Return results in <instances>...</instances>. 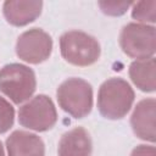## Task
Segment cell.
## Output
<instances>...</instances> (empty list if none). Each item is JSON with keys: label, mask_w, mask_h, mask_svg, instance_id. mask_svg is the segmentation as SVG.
<instances>
[{"label": "cell", "mask_w": 156, "mask_h": 156, "mask_svg": "<svg viewBox=\"0 0 156 156\" xmlns=\"http://www.w3.org/2000/svg\"><path fill=\"white\" fill-rule=\"evenodd\" d=\"M62 57L71 65L87 67L95 63L100 57L99 41L82 30H68L60 38Z\"/></svg>", "instance_id": "7a4b0ae2"}, {"label": "cell", "mask_w": 156, "mask_h": 156, "mask_svg": "<svg viewBox=\"0 0 156 156\" xmlns=\"http://www.w3.org/2000/svg\"><path fill=\"white\" fill-rule=\"evenodd\" d=\"M43 9V2L39 0H9L4 2V16L6 21L17 27L26 26L37 20Z\"/></svg>", "instance_id": "9c48e42d"}, {"label": "cell", "mask_w": 156, "mask_h": 156, "mask_svg": "<svg viewBox=\"0 0 156 156\" xmlns=\"http://www.w3.org/2000/svg\"><path fill=\"white\" fill-rule=\"evenodd\" d=\"M0 156H5V151H4V146L1 144V141H0Z\"/></svg>", "instance_id": "e0dca14e"}, {"label": "cell", "mask_w": 156, "mask_h": 156, "mask_svg": "<svg viewBox=\"0 0 156 156\" xmlns=\"http://www.w3.org/2000/svg\"><path fill=\"white\" fill-rule=\"evenodd\" d=\"M132 1H110V0H102L99 1L100 10L107 15V16H121L127 12V10L133 5Z\"/></svg>", "instance_id": "9a60e30c"}, {"label": "cell", "mask_w": 156, "mask_h": 156, "mask_svg": "<svg viewBox=\"0 0 156 156\" xmlns=\"http://www.w3.org/2000/svg\"><path fill=\"white\" fill-rule=\"evenodd\" d=\"M119 44L126 55L136 60L154 57L156 51V29L144 23H128L119 35Z\"/></svg>", "instance_id": "5b68a950"}, {"label": "cell", "mask_w": 156, "mask_h": 156, "mask_svg": "<svg viewBox=\"0 0 156 156\" xmlns=\"http://www.w3.org/2000/svg\"><path fill=\"white\" fill-rule=\"evenodd\" d=\"M60 107L74 118L88 116L93 107L91 85L82 78H68L57 89Z\"/></svg>", "instance_id": "277c9868"}, {"label": "cell", "mask_w": 156, "mask_h": 156, "mask_svg": "<svg viewBox=\"0 0 156 156\" xmlns=\"http://www.w3.org/2000/svg\"><path fill=\"white\" fill-rule=\"evenodd\" d=\"M130 126L134 134L150 143L156 140V100L154 98L139 101L132 113Z\"/></svg>", "instance_id": "ba28073f"}, {"label": "cell", "mask_w": 156, "mask_h": 156, "mask_svg": "<svg viewBox=\"0 0 156 156\" xmlns=\"http://www.w3.org/2000/svg\"><path fill=\"white\" fill-rule=\"evenodd\" d=\"M7 156H44L43 140L29 132L15 130L6 139Z\"/></svg>", "instance_id": "30bf717a"}, {"label": "cell", "mask_w": 156, "mask_h": 156, "mask_svg": "<svg viewBox=\"0 0 156 156\" xmlns=\"http://www.w3.org/2000/svg\"><path fill=\"white\" fill-rule=\"evenodd\" d=\"M129 77L138 89L152 93L156 89V61L154 57L135 60L129 67Z\"/></svg>", "instance_id": "7c38bea8"}, {"label": "cell", "mask_w": 156, "mask_h": 156, "mask_svg": "<svg viewBox=\"0 0 156 156\" xmlns=\"http://www.w3.org/2000/svg\"><path fill=\"white\" fill-rule=\"evenodd\" d=\"M57 121L54 102L46 95H37L23 104L18 110V122L24 128L45 132L51 129Z\"/></svg>", "instance_id": "8992f818"}, {"label": "cell", "mask_w": 156, "mask_h": 156, "mask_svg": "<svg viewBox=\"0 0 156 156\" xmlns=\"http://www.w3.org/2000/svg\"><path fill=\"white\" fill-rule=\"evenodd\" d=\"M91 139L89 133L77 127L65 133L58 143V156H90L91 155Z\"/></svg>", "instance_id": "8fae6325"}, {"label": "cell", "mask_w": 156, "mask_h": 156, "mask_svg": "<svg viewBox=\"0 0 156 156\" xmlns=\"http://www.w3.org/2000/svg\"><path fill=\"white\" fill-rule=\"evenodd\" d=\"M134 101V91L129 83L122 78L105 80L98 94V108L107 119H121L130 110Z\"/></svg>", "instance_id": "6da1fadb"}, {"label": "cell", "mask_w": 156, "mask_h": 156, "mask_svg": "<svg viewBox=\"0 0 156 156\" xmlns=\"http://www.w3.org/2000/svg\"><path fill=\"white\" fill-rule=\"evenodd\" d=\"M35 88V74L28 66L10 63L0 69V91L12 102L22 104L29 100Z\"/></svg>", "instance_id": "3957f363"}, {"label": "cell", "mask_w": 156, "mask_h": 156, "mask_svg": "<svg viewBox=\"0 0 156 156\" xmlns=\"http://www.w3.org/2000/svg\"><path fill=\"white\" fill-rule=\"evenodd\" d=\"M130 156H156V149L152 145H139L132 151Z\"/></svg>", "instance_id": "2e32d148"}, {"label": "cell", "mask_w": 156, "mask_h": 156, "mask_svg": "<svg viewBox=\"0 0 156 156\" xmlns=\"http://www.w3.org/2000/svg\"><path fill=\"white\" fill-rule=\"evenodd\" d=\"M132 17L140 23H155L156 22V1L143 0L133 4Z\"/></svg>", "instance_id": "4fadbf2b"}, {"label": "cell", "mask_w": 156, "mask_h": 156, "mask_svg": "<svg viewBox=\"0 0 156 156\" xmlns=\"http://www.w3.org/2000/svg\"><path fill=\"white\" fill-rule=\"evenodd\" d=\"M52 51L51 37L40 28L23 32L16 43L17 56L28 63H41L49 58Z\"/></svg>", "instance_id": "52a82bcc"}, {"label": "cell", "mask_w": 156, "mask_h": 156, "mask_svg": "<svg viewBox=\"0 0 156 156\" xmlns=\"http://www.w3.org/2000/svg\"><path fill=\"white\" fill-rule=\"evenodd\" d=\"M15 110L12 105L2 96H0V134L6 133L13 124Z\"/></svg>", "instance_id": "5bb4252c"}]
</instances>
